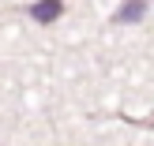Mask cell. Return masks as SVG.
<instances>
[{"instance_id": "2", "label": "cell", "mask_w": 154, "mask_h": 146, "mask_svg": "<svg viewBox=\"0 0 154 146\" xmlns=\"http://www.w3.org/2000/svg\"><path fill=\"white\" fill-rule=\"evenodd\" d=\"M147 15V0H124L120 11H113V22H139Z\"/></svg>"}, {"instance_id": "3", "label": "cell", "mask_w": 154, "mask_h": 146, "mask_svg": "<svg viewBox=\"0 0 154 146\" xmlns=\"http://www.w3.org/2000/svg\"><path fill=\"white\" fill-rule=\"evenodd\" d=\"M150 127H154V120H150Z\"/></svg>"}, {"instance_id": "1", "label": "cell", "mask_w": 154, "mask_h": 146, "mask_svg": "<svg viewBox=\"0 0 154 146\" xmlns=\"http://www.w3.org/2000/svg\"><path fill=\"white\" fill-rule=\"evenodd\" d=\"M30 15L38 22H57L64 15V0H38V4H30Z\"/></svg>"}]
</instances>
